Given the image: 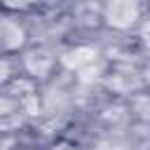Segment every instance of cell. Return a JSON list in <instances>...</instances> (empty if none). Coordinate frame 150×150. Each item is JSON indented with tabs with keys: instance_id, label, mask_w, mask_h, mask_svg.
I'll list each match as a JSON object with an SVG mask.
<instances>
[{
	"instance_id": "obj_1",
	"label": "cell",
	"mask_w": 150,
	"mask_h": 150,
	"mask_svg": "<svg viewBox=\"0 0 150 150\" xmlns=\"http://www.w3.org/2000/svg\"><path fill=\"white\" fill-rule=\"evenodd\" d=\"M141 9L136 2H110L103 9V19L115 28H129L138 19Z\"/></svg>"
},
{
	"instance_id": "obj_4",
	"label": "cell",
	"mask_w": 150,
	"mask_h": 150,
	"mask_svg": "<svg viewBox=\"0 0 150 150\" xmlns=\"http://www.w3.org/2000/svg\"><path fill=\"white\" fill-rule=\"evenodd\" d=\"M7 75H9V66H7L5 61H0V82H2Z\"/></svg>"
},
{
	"instance_id": "obj_5",
	"label": "cell",
	"mask_w": 150,
	"mask_h": 150,
	"mask_svg": "<svg viewBox=\"0 0 150 150\" xmlns=\"http://www.w3.org/2000/svg\"><path fill=\"white\" fill-rule=\"evenodd\" d=\"M145 73H148V82H150V66H148V70H145Z\"/></svg>"
},
{
	"instance_id": "obj_3",
	"label": "cell",
	"mask_w": 150,
	"mask_h": 150,
	"mask_svg": "<svg viewBox=\"0 0 150 150\" xmlns=\"http://www.w3.org/2000/svg\"><path fill=\"white\" fill-rule=\"evenodd\" d=\"M52 63H54V59H52L47 52H42V49L30 52V54L26 56V68H28L35 77H45V75L52 70Z\"/></svg>"
},
{
	"instance_id": "obj_2",
	"label": "cell",
	"mask_w": 150,
	"mask_h": 150,
	"mask_svg": "<svg viewBox=\"0 0 150 150\" xmlns=\"http://www.w3.org/2000/svg\"><path fill=\"white\" fill-rule=\"evenodd\" d=\"M23 42V30L9 21V19H2L0 21V49H16L21 47Z\"/></svg>"
}]
</instances>
